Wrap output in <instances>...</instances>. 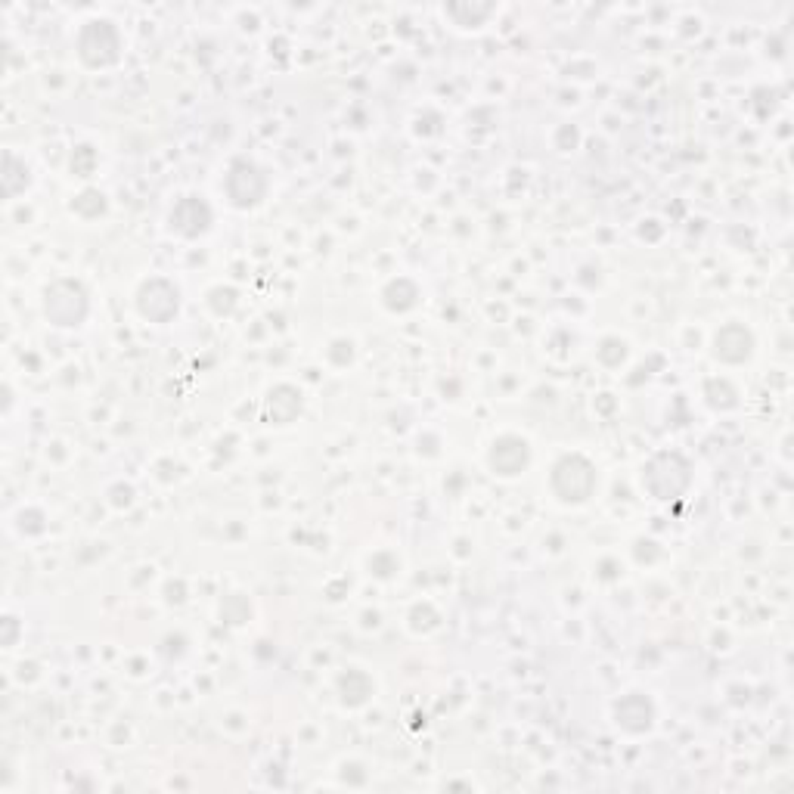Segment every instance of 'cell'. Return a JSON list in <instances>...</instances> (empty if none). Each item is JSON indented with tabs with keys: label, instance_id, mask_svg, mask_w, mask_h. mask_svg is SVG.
<instances>
[{
	"label": "cell",
	"instance_id": "3",
	"mask_svg": "<svg viewBox=\"0 0 794 794\" xmlns=\"http://www.w3.org/2000/svg\"><path fill=\"white\" fill-rule=\"evenodd\" d=\"M78 53L87 66H112L118 53H121V38L115 32V25L100 19V22H87L81 28V38H78Z\"/></svg>",
	"mask_w": 794,
	"mask_h": 794
},
{
	"label": "cell",
	"instance_id": "11",
	"mask_svg": "<svg viewBox=\"0 0 794 794\" xmlns=\"http://www.w3.org/2000/svg\"><path fill=\"white\" fill-rule=\"evenodd\" d=\"M298 413H301V394H298L292 385H280L277 391H270L267 416H270L273 422H277V425H286V422H292Z\"/></svg>",
	"mask_w": 794,
	"mask_h": 794
},
{
	"label": "cell",
	"instance_id": "9",
	"mask_svg": "<svg viewBox=\"0 0 794 794\" xmlns=\"http://www.w3.org/2000/svg\"><path fill=\"white\" fill-rule=\"evenodd\" d=\"M751 348H754V339L751 332L739 323H729L717 332L714 339V354L723 360V363H742L751 357Z\"/></svg>",
	"mask_w": 794,
	"mask_h": 794
},
{
	"label": "cell",
	"instance_id": "10",
	"mask_svg": "<svg viewBox=\"0 0 794 794\" xmlns=\"http://www.w3.org/2000/svg\"><path fill=\"white\" fill-rule=\"evenodd\" d=\"M615 714H618V723L624 729H630V732H646L652 726V717H655L652 701L646 695H627V698H621Z\"/></svg>",
	"mask_w": 794,
	"mask_h": 794
},
{
	"label": "cell",
	"instance_id": "6",
	"mask_svg": "<svg viewBox=\"0 0 794 794\" xmlns=\"http://www.w3.org/2000/svg\"><path fill=\"white\" fill-rule=\"evenodd\" d=\"M264 190H267V183H264V177H261V171L255 165L236 162L230 168V174H227V193H230L233 205L249 208V205H255L264 196Z\"/></svg>",
	"mask_w": 794,
	"mask_h": 794
},
{
	"label": "cell",
	"instance_id": "8",
	"mask_svg": "<svg viewBox=\"0 0 794 794\" xmlns=\"http://www.w3.org/2000/svg\"><path fill=\"white\" fill-rule=\"evenodd\" d=\"M531 460V450L522 438H515V435H506L494 444L491 450V469L497 475H518Z\"/></svg>",
	"mask_w": 794,
	"mask_h": 794
},
{
	"label": "cell",
	"instance_id": "12",
	"mask_svg": "<svg viewBox=\"0 0 794 794\" xmlns=\"http://www.w3.org/2000/svg\"><path fill=\"white\" fill-rule=\"evenodd\" d=\"M370 695H373V680L366 674H360V670H348V674L342 677V701H345V705L357 708Z\"/></svg>",
	"mask_w": 794,
	"mask_h": 794
},
{
	"label": "cell",
	"instance_id": "2",
	"mask_svg": "<svg viewBox=\"0 0 794 794\" xmlns=\"http://www.w3.org/2000/svg\"><path fill=\"white\" fill-rule=\"evenodd\" d=\"M44 314L53 326H81L87 317V295L75 280H59L44 295Z\"/></svg>",
	"mask_w": 794,
	"mask_h": 794
},
{
	"label": "cell",
	"instance_id": "13",
	"mask_svg": "<svg viewBox=\"0 0 794 794\" xmlns=\"http://www.w3.org/2000/svg\"><path fill=\"white\" fill-rule=\"evenodd\" d=\"M419 298V289L410 283V280H394L388 289H385V304L391 311H410Z\"/></svg>",
	"mask_w": 794,
	"mask_h": 794
},
{
	"label": "cell",
	"instance_id": "4",
	"mask_svg": "<svg viewBox=\"0 0 794 794\" xmlns=\"http://www.w3.org/2000/svg\"><path fill=\"white\" fill-rule=\"evenodd\" d=\"M664 481H670V497H680L686 491V484H689V466L683 456L677 453H661L655 456V460L646 466L643 472V484L649 487V491L661 500V491H664Z\"/></svg>",
	"mask_w": 794,
	"mask_h": 794
},
{
	"label": "cell",
	"instance_id": "14",
	"mask_svg": "<svg viewBox=\"0 0 794 794\" xmlns=\"http://www.w3.org/2000/svg\"><path fill=\"white\" fill-rule=\"evenodd\" d=\"M72 208L78 211L81 218H100L103 211H106V196L97 193V190H87V193H81V196L75 199Z\"/></svg>",
	"mask_w": 794,
	"mask_h": 794
},
{
	"label": "cell",
	"instance_id": "7",
	"mask_svg": "<svg viewBox=\"0 0 794 794\" xmlns=\"http://www.w3.org/2000/svg\"><path fill=\"white\" fill-rule=\"evenodd\" d=\"M208 224H211V208H208L202 199H196V196L180 199V202L174 205V211H171V227H174L180 236H190V239H193V236L205 233Z\"/></svg>",
	"mask_w": 794,
	"mask_h": 794
},
{
	"label": "cell",
	"instance_id": "1",
	"mask_svg": "<svg viewBox=\"0 0 794 794\" xmlns=\"http://www.w3.org/2000/svg\"><path fill=\"white\" fill-rule=\"evenodd\" d=\"M596 487V469L584 456H562L553 469V491L565 503H584Z\"/></svg>",
	"mask_w": 794,
	"mask_h": 794
},
{
	"label": "cell",
	"instance_id": "5",
	"mask_svg": "<svg viewBox=\"0 0 794 794\" xmlns=\"http://www.w3.org/2000/svg\"><path fill=\"white\" fill-rule=\"evenodd\" d=\"M137 308L152 323H168L177 314V289L165 280H152L140 289Z\"/></svg>",
	"mask_w": 794,
	"mask_h": 794
},
{
	"label": "cell",
	"instance_id": "15",
	"mask_svg": "<svg viewBox=\"0 0 794 794\" xmlns=\"http://www.w3.org/2000/svg\"><path fill=\"white\" fill-rule=\"evenodd\" d=\"M94 168H97V152H94V146H78L75 156H72V171L78 177H90V174H94Z\"/></svg>",
	"mask_w": 794,
	"mask_h": 794
},
{
	"label": "cell",
	"instance_id": "16",
	"mask_svg": "<svg viewBox=\"0 0 794 794\" xmlns=\"http://www.w3.org/2000/svg\"><path fill=\"white\" fill-rule=\"evenodd\" d=\"M624 342H615V339H608L605 345H602V351H599V360L602 363H621L624 360Z\"/></svg>",
	"mask_w": 794,
	"mask_h": 794
}]
</instances>
